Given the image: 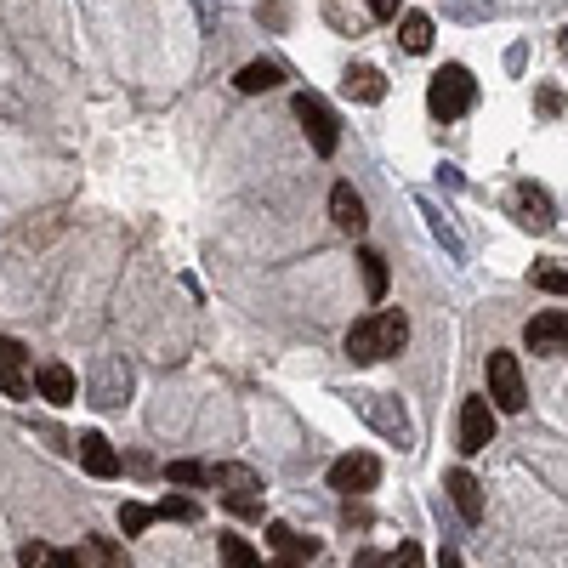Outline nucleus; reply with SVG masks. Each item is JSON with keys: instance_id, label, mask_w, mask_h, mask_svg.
I'll list each match as a JSON object with an SVG mask.
<instances>
[{"instance_id": "f257e3e1", "label": "nucleus", "mask_w": 568, "mask_h": 568, "mask_svg": "<svg viewBox=\"0 0 568 568\" xmlns=\"http://www.w3.org/2000/svg\"><path fill=\"white\" fill-rule=\"evenodd\" d=\"M404 341H409V319L398 307H381V313H370L347 330V358L353 364H381V358L404 353Z\"/></svg>"}, {"instance_id": "f03ea898", "label": "nucleus", "mask_w": 568, "mask_h": 568, "mask_svg": "<svg viewBox=\"0 0 568 568\" xmlns=\"http://www.w3.org/2000/svg\"><path fill=\"white\" fill-rule=\"evenodd\" d=\"M472 103H478V80H472V69L444 63V69L432 74V86H426V108H432L438 120H455V114H466Z\"/></svg>"}, {"instance_id": "7ed1b4c3", "label": "nucleus", "mask_w": 568, "mask_h": 568, "mask_svg": "<svg viewBox=\"0 0 568 568\" xmlns=\"http://www.w3.org/2000/svg\"><path fill=\"white\" fill-rule=\"evenodd\" d=\"M296 120L307 125V142H313V154H336L341 148V120H336V108L324 103L319 91H296Z\"/></svg>"}, {"instance_id": "20e7f679", "label": "nucleus", "mask_w": 568, "mask_h": 568, "mask_svg": "<svg viewBox=\"0 0 568 568\" xmlns=\"http://www.w3.org/2000/svg\"><path fill=\"white\" fill-rule=\"evenodd\" d=\"M211 489H222L228 512L262 517V478H256L250 466H211Z\"/></svg>"}, {"instance_id": "39448f33", "label": "nucleus", "mask_w": 568, "mask_h": 568, "mask_svg": "<svg viewBox=\"0 0 568 568\" xmlns=\"http://www.w3.org/2000/svg\"><path fill=\"white\" fill-rule=\"evenodd\" d=\"M489 404L500 415H517V409L529 404V392H523V364L517 353H489Z\"/></svg>"}, {"instance_id": "423d86ee", "label": "nucleus", "mask_w": 568, "mask_h": 568, "mask_svg": "<svg viewBox=\"0 0 568 568\" xmlns=\"http://www.w3.org/2000/svg\"><path fill=\"white\" fill-rule=\"evenodd\" d=\"M353 409L375 426V432H387L398 449H409V415H404V404H392L387 392H353Z\"/></svg>"}, {"instance_id": "0eeeda50", "label": "nucleus", "mask_w": 568, "mask_h": 568, "mask_svg": "<svg viewBox=\"0 0 568 568\" xmlns=\"http://www.w3.org/2000/svg\"><path fill=\"white\" fill-rule=\"evenodd\" d=\"M125 398H131V364H125V358H97V364H91V404L120 409Z\"/></svg>"}, {"instance_id": "6e6552de", "label": "nucleus", "mask_w": 568, "mask_h": 568, "mask_svg": "<svg viewBox=\"0 0 568 568\" xmlns=\"http://www.w3.org/2000/svg\"><path fill=\"white\" fill-rule=\"evenodd\" d=\"M375 483H381V461H375V455H364V449H358V455H341L336 466H330V489H336V495H370Z\"/></svg>"}, {"instance_id": "1a4fd4ad", "label": "nucleus", "mask_w": 568, "mask_h": 568, "mask_svg": "<svg viewBox=\"0 0 568 568\" xmlns=\"http://www.w3.org/2000/svg\"><path fill=\"white\" fill-rule=\"evenodd\" d=\"M523 341H529V353L551 358L568 347V307H546V313H534L529 324H523Z\"/></svg>"}, {"instance_id": "9d476101", "label": "nucleus", "mask_w": 568, "mask_h": 568, "mask_svg": "<svg viewBox=\"0 0 568 568\" xmlns=\"http://www.w3.org/2000/svg\"><path fill=\"white\" fill-rule=\"evenodd\" d=\"M495 444V404L489 398H466L461 404V449L478 455V449Z\"/></svg>"}, {"instance_id": "9b49d317", "label": "nucleus", "mask_w": 568, "mask_h": 568, "mask_svg": "<svg viewBox=\"0 0 568 568\" xmlns=\"http://www.w3.org/2000/svg\"><path fill=\"white\" fill-rule=\"evenodd\" d=\"M512 205H517V222H523L529 233H551V222H557V205H551V194H546V188H534V182H517Z\"/></svg>"}, {"instance_id": "f8f14e48", "label": "nucleus", "mask_w": 568, "mask_h": 568, "mask_svg": "<svg viewBox=\"0 0 568 568\" xmlns=\"http://www.w3.org/2000/svg\"><path fill=\"white\" fill-rule=\"evenodd\" d=\"M444 489H449V500H455V512L466 517V523H483V483L466 472V466H455L444 478Z\"/></svg>"}, {"instance_id": "ddd939ff", "label": "nucleus", "mask_w": 568, "mask_h": 568, "mask_svg": "<svg viewBox=\"0 0 568 568\" xmlns=\"http://www.w3.org/2000/svg\"><path fill=\"white\" fill-rule=\"evenodd\" d=\"M80 466L91 478H120V455H114V444L103 432H80Z\"/></svg>"}, {"instance_id": "4468645a", "label": "nucleus", "mask_w": 568, "mask_h": 568, "mask_svg": "<svg viewBox=\"0 0 568 568\" xmlns=\"http://www.w3.org/2000/svg\"><path fill=\"white\" fill-rule=\"evenodd\" d=\"M330 216H336L341 233H364L370 216H364V199L353 194V182H336V188H330Z\"/></svg>"}, {"instance_id": "2eb2a0df", "label": "nucleus", "mask_w": 568, "mask_h": 568, "mask_svg": "<svg viewBox=\"0 0 568 568\" xmlns=\"http://www.w3.org/2000/svg\"><path fill=\"white\" fill-rule=\"evenodd\" d=\"M0 392H6V398H29V375H23L18 341H0Z\"/></svg>"}, {"instance_id": "dca6fc26", "label": "nucleus", "mask_w": 568, "mask_h": 568, "mask_svg": "<svg viewBox=\"0 0 568 568\" xmlns=\"http://www.w3.org/2000/svg\"><path fill=\"white\" fill-rule=\"evenodd\" d=\"M233 86L245 91V97H262V91H279L284 86V69L262 57V63H245V69L233 74Z\"/></svg>"}, {"instance_id": "f3484780", "label": "nucleus", "mask_w": 568, "mask_h": 568, "mask_svg": "<svg viewBox=\"0 0 568 568\" xmlns=\"http://www.w3.org/2000/svg\"><path fill=\"white\" fill-rule=\"evenodd\" d=\"M267 546L279 551V557H296V563H307V557H319V540H307V534H296L290 523H267Z\"/></svg>"}, {"instance_id": "a211bd4d", "label": "nucleus", "mask_w": 568, "mask_h": 568, "mask_svg": "<svg viewBox=\"0 0 568 568\" xmlns=\"http://www.w3.org/2000/svg\"><path fill=\"white\" fill-rule=\"evenodd\" d=\"M347 97H358V103H381L387 97V74L381 69H370V63H358V69H347Z\"/></svg>"}, {"instance_id": "6ab92c4d", "label": "nucleus", "mask_w": 568, "mask_h": 568, "mask_svg": "<svg viewBox=\"0 0 568 568\" xmlns=\"http://www.w3.org/2000/svg\"><path fill=\"white\" fill-rule=\"evenodd\" d=\"M40 398H46V404H74V370L69 364H46V370H40Z\"/></svg>"}, {"instance_id": "aec40b11", "label": "nucleus", "mask_w": 568, "mask_h": 568, "mask_svg": "<svg viewBox=\"0 0 568 568\" xmlns=\"http://www.w3.org/2000/svg\"><path fill=\"white\" fill-rule=\"evenodd\" d=\"M216 551H222V568H262V551L245 534H216Z\"/></svg>"}, {"instance_id": "412c9836", "label": "nucleus", "mask_w": 568, "mask_h": 568, "mask_svg": "<svg viewBox=\"0 0 568 568\" xmlns=\"http://www.w3.org/2000/svg\"><path fill=\"white\" fill-rule=\"evenodd\" d=\"M432 35H438V29H432V18H426V12H409L404 23H398V40H404V52H432Z\"/></svg>"}, {"instance_id": "4be33fe9", "label": "nucleus", "mask_w": 568, "mask_h": 568, "mask_svg": "<svg viewBox=\"0 0 568 568\" xmlns=\"http://www.w3.org/2000/svg\"><path fill=\"white\" fill-rule=\"evenodd\" d=\"M358 262H364V290H370V302L387 296V256L381 250H358Z\"/></svg>"}, {"instance_id": "5701e85b", "label": "nucleus", "mask_w": 568, "mask_h": 568, "mask_svg": "<svg viewBox=\"0 0 568 568\" xmlns=\"http://www.w3.org/2000/svg\"><path fill=\"white\" fill-rule=\"evenodd\" d=\"M165 478L182 483V489H211V466L205 461H171L165 466Z\"/></svg>"}, {"instance_id": "b1692460", "label": "nucleus", "mask_w": 568, "mask_h": 568, "mask_svg": "<svg viewBox=\"0 0 568 568\" xmlns=\"http://www.w3.org/2000/svg\"><path fill=\"white\" fill-rule=\"evenodd\" d=\"M154 517H171V523H199V500H188V495H165L160 506H154Z\"/></svg>"}, {"instance_id": "393cba45", "label": "nucleus", "mask_w": 568, "mask_h": 568, "mask_svg": "<svg viewBox=\"0 0 568 568\" xmlns=\"http://www.w3.org/2000/svg\"><path fill=\"white\" fill-rule=\"evenodd\" d=\"M529 279H534V290H546V296H568V267H557V262L534 267Z\"/></svg>"}, {"instance_id": "a878e982", "label": "nucleus", "mask_w": 568, "mask_h": 568, "mask_svg": "<svg viewBox=\"0 0 568 568\" xmlns=\"http://www.w3.org/2000/svg\"><path fill=\"white\" fill-rule=\"evenodd\" d=\"M421 216H426V222H432V233H438V239H444V250H449V256H466L461 233L449 228V222H444V216H438V211H432V205H426V199H421Z\"/></svg>"}, {"instance_id": "bb28decb", "label": "nucleus", "mask_w": 568, "mask_h": 568, "mask_svg": "<svg viewBox=\"0 0 568 568\" xmlns=\"http://www.w3.org/2000/svg\"><path fill=\"white\" fill-rule=\"evenodd\" d=\"M148 523H154V506H142V500H125L120 506V529L125 534H142Z\"/></svg>"}, {"instance_id": "cd10ccee", "label": "nucleus", "mask_w": 568, "mask_h": 568, "mask_svg": "<svg viewBox=\"0 0 568 568\" xmlns=\"http://www.w3.org/2000/svg\"><path fill=\"white\" fill-rule=\"evenodd\" d=\"M46 557H52V546H40V540H29V546L18 551V563H23V568H46Z\"/></svg>"}, {"instance_id": "c85d7f7f", "label": "nucleus", "mask_w": 568, "mask_h": 568, "mask_svg": "<svg viewBox=\"0 0 568 568\" xmlns=\"http://www.w3.org/2000/svg\"><path fill=\"white\" fill-rule=\"evenodd\" d=\"M534 103H540V114H563V91H557V86H540V91H534Z\"/></svg>"}, {"instance_id": "c756f323", "label": "nucleus", "mask_w": 568, "mask_h": 568, "mask_svg": "<svg viewBox=\"0 0 568 568\" xmlns=\"http://www.w3.org/2000/svg\"><path fill=\"white\" fill-rule=\"evenodd\" d=\"M91 546H97V557H103V568H120V563H125V557H120V546H114V540H103V534H97Z\"/></svg>"}, {"instance_id": "7c9ffc66", "label": "nucleus", "mask_w": 568, "mask_h": 568, "mask_svg": "<svg viewBox=\"0 0 568 568\" xmlns=\"http://www.w3.org/2000/svg\"><path fill=\"white\" fill-rule=\"evenodd\" d=\"M387 568H421V551H415V546H398L387 557Z\"/></svg>"}, {"instance_id": "2f4dec72", "label": "nucleus", "mask_w": 568, "mask_h": 568, "mask_svg": "<svg viewBox=\"0 0 568 568\" xmlns=\"http://www.w3.org/2000/svg\"><path fill=\"white\" fill-rule=\"evenodd\" d=\"M46 568H91V563L80 557V551H52V557H46Z\"/></svg>"}, {"instance_id": "473e14b6", "label": "nucleus", "mask_w": 568, "mask_h": 568, "mask_svg": "<svg viewBox=\"0 0 568 568\" xmlns=\"http://www.w3.org/2000/svg\"><path fill=\"white\" fill-rule=\"evenodd\" d=\"M370 18L392 23V18H398V0H370Z\"/></svg>"}, {"instance_id": "72a5a7b5", "label": "nucleus", "mask_w": 568, "mask_h": 568, "mask_svg": "<svg viewBox=\"0 0 568 568\" xmlns=\"http://www.w3.org/2000/svg\"><path fill=\"white\" fill-rule=\"evenodd\" d=\"M353 568H387V557H375V551H358V563Z\"/></svg>"}, {"instance_id": "f704fd0d", "label": "nucleus", "mask_w": 568, "mask_h": 568, "mask_svg": "<svg viewBox=\"0 0 568 568\" xmlns=\"http://www.w3.org/2000/svg\"><path fill=\"white\" fill-rule=\"evenodd\" d=\"M444 568H466V563H461V557H455V551L444 546Z\"/></svg>"}, {"instance_id": "c9c22d12", "label": "nucleus", "mask_w": 568, "mask_h": 568, "mask_svg": "<svg viewBox=\"0 0 568 568\" xmlns=\"http://www.w3.org/2000/svg\"><path fill=\"white\" fill-rule=\"evenodd\" d=\"M279 568H302V563H296V557H284V563H279Z\"/></svg>"}, {"instance_id": "e433bc0d", "label": "nucleus", "mask_w": 568, "mask_h": 568, "mask_svg": "<svg viewBox=\"0 0 568 568\" xmlns=\"http://www.w3.org/2000/svg\"><path fill=\"white\" fill-rule=\"evenodd\" d=\"M557 46H563V57H568V29H563V40H557Z\"/></svg>"}]
</instances>
